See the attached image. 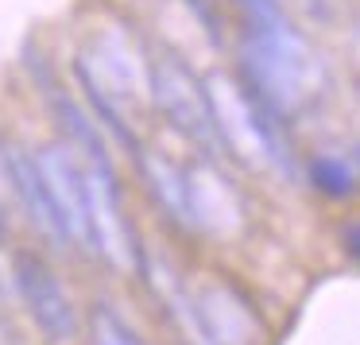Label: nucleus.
<instances>
[{
  "instance_id": "obj_17",
  "label": "nucleus",
  "mask_w": 360,
  "mask_h": 345,
  "mask_svg": "<svg viewBox=\"0 0 360 345\" xmlns=\"http://www.w3.org/2000/svg\"><path fill=\"white\" fill-rule=\"evenodd\" d=\"M349 70H352V78H356V86H360V27L349 39Z\"/></svg>"
},
{
  "instance_id": "obj_3",
  "label": "nucleus",
  "mask_w": 360,
  "mask_h": 345,
  "mask_svg": "<svg viewBox=\"0 0 360 345\" xmlns=\"http://www.w3.org/2000/svg\"><path fill=\"white\" fill-rule=\"evenodd\" d=\"M148 105L182 140L194 144L198 156L221 159L210 97H205V82L179 51H171V47L151 51V58H148Z\"/></svg>"
},
{
  "instance_id": "obj_18",
  "label": "nucleus",
  "mask_w": 360,
  "mask_h": 345,
  "mask_svg": "<svg viewBox=\"0 0 360 345\" xmlns=\"http://www.w3.org/2000/svg\"><path fill=\"white\" fill-rule=\"evenodd\" d=\"M4 237H8V218H4V206H0V244H4Z\"/></svg>"
},
{
  "instance_id": "obj_4",
  "label": "nucleus",
  "mask_w": 360,
  "mask_h": 345,
  "mask_svg": "<svg viewBox=\"0 0 360 345\" xmlns=\"http://www.w3.org/2000/svg\"><path fill=\"white\" fill-rule=\"evenodd\" d=\"M8 280H12V287H16L20 303H24L27 318L35 322V330H39L47 341H66V337H74V330H78V310H74L63 280H58V272L47 260L35 256V252H16V256L8 260Z\"/></svg>"
},
{
  "instance_id": "obj_7",
  "label": "nucleus",
  "mask_w": 360,
  "mask_h": 345,
  "mask_svg": "<svg viewBox=\"0 0 360 345\" xmlns=\"http://www.w3.org/2000/svg\"><path fill=\"white\" fill-rule=\"evenodd\" d=\"M194 306L205 322V334L213 345H264L267 326L259 318L256 303L225 275H210L205 283L190 287Z\"/></svg>"
},
{
  "instance_id": "obj_2",
  "label": "nucleus",
  "mask_w": 360,
  "mask_h": 345,
  "mask_svg": "<svg viewBox=\"0 0 360 345\" xmlns=\"http://www.w3.org/2000/svg\"><path fill=\"white\" fill-rule=\"evenodd\" d=\"M205 97L213 113V132H217L221 156L248 171H279L287 179L298 175V156L290 144V125L271 113L240 78L236 70H210L202 74Z\"/></svg>"
},
{
  "instance_id": "obj_8",
  "label": "nucleus",
  "mask_w": 360,
  "mask_h": 345,
  "mask_svg": "<svg viewBox=\"0 0 360 345\" xmlns=\"http://www.w3.org/2000/svg\"><path fill=\"white\" fill-rule=\"evenodd\" d=\"M186 190H190V229L210 237H233L244 225V198L240 187L221 171L217 159L198 156L186 163Z\"/></svg>"
},
{
  "instance_id": "obj_14",
  "label": "nucleus",
  "mask_w": 360,
  "mask_h": 345,
  "mask_svg": "<svg viewBox=\"0 0 360 345\" xmlns=\"http://www.w3.org/2000/svg\"><path fill=\"white\" fill-rule=\"evenodd\" d=\"M190 12H194L198 20L205 24V32L213 35V39H221V32H225V24H221V12H217V0H182Z\"/></svg>"
},
{
  "instance_id": "obj_16",
  "label": "nucleus",
  "mask_w": 360,
  "mask_h": 345,
  "mask_svg": "<svg viewBox=\"0 0 360 345\" xmlns=\"http://www.w3.org/2000/svg\"><path fill=\"white\" fill-rule=\"evenodd\" d=\"M337 241H341V252L352 260V264L360 268V218H349L341 221V229H337Z\"/></svg>"
},
{
  "instance_id": "obj_13",
  "label": "nucleus",
  "mask_w": 360,
  "mask_h": 345,
  "mask_svg": "<svg viewBox=\"0 0 360 345\" xmlns=\"http://www.w3.org/2000/svg\"><path fill=\"white\" fill-rule=\"evenodd\" d=\"M295 12L310 27H337L349 12V0H295Z\"/></svg>"
},
{
  "instance_id": "obj_6",
  "label": "nucleus",
  "mask_w": 360,
  "mask_h": 345,
  "mask_svg": "<svg viewBox=\"0 0 360 345\" xmlns=\"http://www.w3.org/2000/svg\"><path fill=\"white\" fill-rule=\"evenodd\" d=\"M39 171L47 179V190L58 206L70 244H82L86 252H94V237H89V179H86V159L70 148L66 140H51L43 148H35Z\"/></svg>"
},
{
  "instance_id": "obj_1",
  "label": "nucleus",
  "mask_w": 360,
  "mask_h": 345,
  "mask_svg": "<svg viewBox=\"0 0 360 345\" xmlns=\"http://www.w3.org/2000/svg\"><path fill=\"white\" fill-rule=\"evenodd\" d=\"M236 78L287 125L314 113L333 94V70L326 55L287 12L244 24L236 43Z\"/></svg>"
},
{
  "instance_id": "obj_15",
  "label": "nucleus",
  "mask_w": 360,
  "mask_h": 345,
  "mask_svg": "<svg viewBox=\"0 0 360 345\" xmlns=\"http://www.w3.org/2000/svg\"><path fill=\"white\" fill-rule=\"evenodd\" d=\"M233 4L240 8L244 24H259V20H271V16H279V12H283L279 0H233Z\"/></svg>"
},
{
  "instance_id": "obj_12",
  "label": "nucleus",
  "mask_w": 360,
  "mask_h": 345,
  "mask_svg": "<svg viewBox=\"0 0 360 345\" xmlns=\"http://www.w3.org/2000/svg\"><path fill=\"white\" fill-rule=\"evenodd\" d=\"M89 337H94V345H143V337L109 303H97L89 310Z\"/></svg>"
},
{
  "instance_id": "obj_10",
  "label": "nucleus",
  "mask_w": 360,
  "mask_h": 345,
  "mask_svg": "<svg viewBox=\"0 0 360 345\" xmlns=\"http://www.w3.org/2000/svg\"><path fill=\"white\" fill-rule=\"evenodd\" d=\"M136 163V175H140V182L148 187L151 202L159 206V213H163L171 225L179 229H190V190H186V167L174 163L167 151L159 148H143L132 156Z\"/></svg>"
},
{
  "instance_id": "obj_9",
  "label": "nucleus",
  "mask_w": 360,
  "mask_h": 345,
  "mask_svg": "<svg viewBox=\"0 0 360 345\" xmlns=\"http://www.w3.org/2000/svg\"><path fill=\"white\" fill-rule=\"evenodd\" d=\"M35 78H39L43 101H47V109H51V117H55L63 140L70 144V148L86 159V163H109V167H117V163H112V144L105 140L101 125H97L94 113L86 109V101H82V97H74L70 89H63L47 70H43V66H35Z\"/></svg>"
},
{
  "instance_id": "obj_5",
  "label": "nucleus",
  "mask_w": 360,
  "mask_h": 345,
  "mask_svg": "<svg viewBox=\"0 0 360 345\" xmlns=\"http://www.w3.org/2000/svg\"><path fill=\"white\" fill-rule=\"evenodd\" d=\"M0 171H4V182L12 187V194H16L27 225L39 233V241L55 252L74 249L70 233H66L63 218H58L55 198H51V190H47V179H43V171H39L35 151L24 148V144H16V140H0Z\"/></svg>"
},
{
  "instance_id": "obj_11",
  "label": "nucleus",
  "mask_w": 360,
  "mask_h": 345,
  "mask_svg": "<svg viewBox=\"0 0 360 345\" xmlns=\"http://www.w3.org/2000/svg\"><path fill=\"white\" fill-rule=\"evenodd\" d=\"M302 175L314 194L329 198V202H345L360 190V167L345 159L341 151H314L302 163Z\"/></svg>"
}]
</instances>
